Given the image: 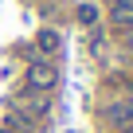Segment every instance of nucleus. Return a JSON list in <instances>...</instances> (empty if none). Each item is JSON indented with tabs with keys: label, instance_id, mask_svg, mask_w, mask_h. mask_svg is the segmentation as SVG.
Returning <instances> with one entry per match:
<instances>
[{
	"label": "nucleus",
	"instance_id": "2",
	"mask_svg": "<svg viewBox=\"0 0 133 133\" xmlns=\"http://www.w3.org/2000/svg\"><path fill=\"white\" fill-rule=\"evenodd\" d=\"M106 117H110V125H117V129H133V98H125V102H114Z\"/></svg>",
	"mask_w": 133,
	"mask_h": 133
},
{
	"label": "nucleus",
	"instance_id": "5",
	"mask_svg": "<svg viewBox=\"0 0 133 133\" xmlns=\"http://www.w3.org/2000/svg\"><path fill=\"white\" fill-rule=\"evenodd\" d=\"M114 8H133V0H110Z\"/></svg>",
	"mask_w": 133,
	"mask_h": 133
},
{
	"label": "nucleus",
	"instance_id": "3",
	"mask_svg": "<svg viewBox=\"0 0 133 133\" xmlns=\"http://www.w3.org/2000/svg\"><path fill=\"white\" fill-rule=\"evenodd\" d=\"M39 51H59V35L55 31H43L39 35Z\"/></svg>",
	"mask_w": 133,
	"mask_h": 133
},
{
	"label": "nucleus",
	"instance_id": "4",
	"mask_svg": "<svg viewBox=\"0 0 133 133\" xmlns=\"http://www.w3.org/2000/svg\"><path fill=\"white\" fill-rule=\"evenodd\" d=\"M78 20L82 24H94V8H78Z\"/></svg>",
	"mask_w": 133,
	"mask_h": 133
},
{
	"label": "nucleus",
	"instance_id": "1",
	"mask_svg": "<svg viewBox=\"0 0 133 133\" xmlns=\"http://www.w3.org/2000/svg\"><path fill=\"white\" fill-rule=\"evenodd\" d=\"M28 82H31V90H47V86H55V66H51V63H31Z\"/></svg>",
	"mask_w": 133,
	"mask_h": 133
}]
</instances>
